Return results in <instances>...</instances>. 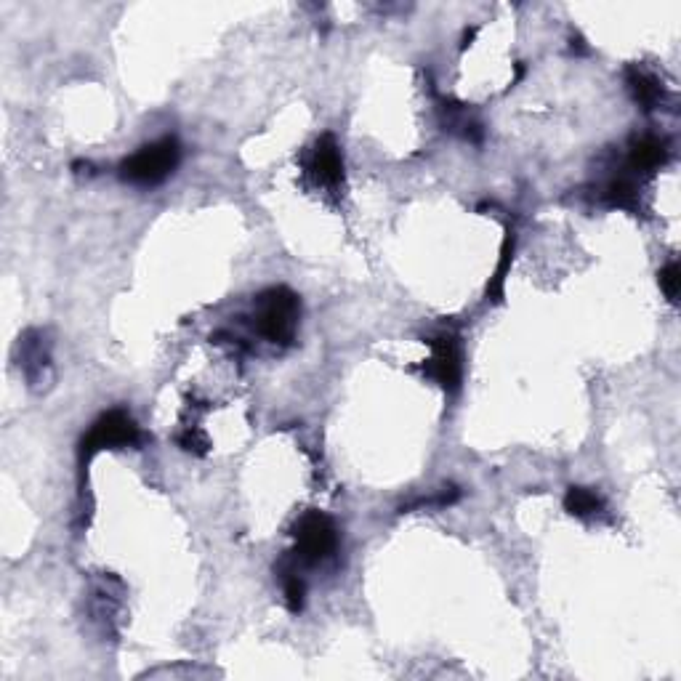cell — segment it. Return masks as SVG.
Wrapping results in <instances>:
<instances>
[{
    "instance_id": "8fae6325",
    "label": "cell",
    "mask_w": 681,
    "mask_h": 681,
    "mask_svg": "<svg viewBox=\"0 0 681 681\" xmlns=\"http://www.w3.org/2000/svg\"><path fill=\"white\" fill-rule=\"evenodd\" d=\"M604 197H607V203L612 208H623V211L631 213L639 211V187L631 179H626V176L612 179L607 184V189H604Z\"/></svg>"
},
{
    "instance_id": "52a82bcc",
    "label": "cell",
    "mask_w": 681,
    "mask_h": 681,
    "mask_svg": "<svg viewBox=\"0 0 681 681\" xmlns=\"http://www.w3.org/2000/svg\"><path fill=\"white\" fill-rule=\"evenodd\" d=\"M309 171L325 187H338L344 181V155H341L336 136L325 134L317 139L312 149V160H309Z\"/></svg>"
},
{
    "instance_id": "3957f363",
    "label": "cell",
    "mask_w": 681,
    "mask_h": 681,
    "mask_svg": "<svg viewBox=\"0 0 681 681\" xmlns=\"http://www.w3.org/2000/svg\"><path fill=\"white\" fill-rule=\"evenodd\" d=\"M141 442V431L136 421L126 410H110L99 415L94 426L83 434L78 445L80 469H86L91 458L102 450H123V447H136Z\"/></svg>"
},
{
    "instance_id": "7c38bea8",
    "label": "cell",
    "mask_w": 681,
    "mask_h": 681,
    "mask_svg": "<svg viewBox=\"0 0 681 681\" xmlns=\"http://www.w3.org/2000/svg\"><path fill=\"white\" fill-rule=\"evenodd\" d=\"M511 259H514V232H506V240L501 245V259H498L493 280L487 285V301H493V304L503 301V285H506V274L511 269Z\"/></svg>"
},
{
    "instance_id": "7a4b0ae2",
    "label": "cell",
    "mask_w": 681,
    "mask_h": 681,
    "mask_svg": "<svg viewBox=\"0 0 681 681\" xmlns=\"http://www.w3.org/2000/svg\"><path fill=\"white\" fill-rule=\"evenodd\" d=\"M181 163V144L173 136L157 139L152 144H144L136 149L134 155L120 163L118 173L126 184L136 187H157L171 176Z\"/></svg>"
},
{
    "instance_id": "8992f818",
    "label": "cell",
    "mask_w": 681,
    "mask_h": 681,
    "mask_svg": "<svg viewBox=\"0 0 681 681\" xmlns=\"http://www.w3.org/2000/svg\"><path fill=\"white\" fill-rule=\"evenodd\" d=\"M19 349H22V370L32 389H43L54 381V370H51V344L43 330H27L19 338Z\"/></svg>"
},
{
    "instance_id": "4fadbf2b",
    "label": "cell",
    "mask_w": 681,
    "mask_h": 681,
    "mask_svg": "<svg viewBox=\"0 0 681 681\" xmlns=\"http://www.w3.org/2000/svg\"><path fill=\"white\" fill-rule=\"evenodd\" d=\"M282 588H285V604L293 615L304 610V583L296 575V570L282 572Z\"/></svg>"
},
{
    "instance_id": "5b68a950",
    "label": "cell",
    "mask_w": 681,
    "mask_h": 681,
    "mask_svg": "<svg viewBox=\"0 0 681 681\" xmlns=\"http://www.w3.org/2000/svg\"><path fill=\"white\" fill-rule=\"evenodd\" d=\"M431 349V357L426 360L423 370L426 376L434 378L445 392H458L463 381V354H461V341L453 333H442V336H434L426 341Z\"/></svg>"
},
{
    "instance_id": "ba28073f",
    "label": "cell",
    "mask_w": 681,
    "mask_h": 681,
    "mask_svg": "<svg viewBox=\"0 0 681 681\" xmlns=\"http://www.w3.org/2000/svg\"><path fill=\"white\" fill-rule=\"evenodd\" d=\"M668 163V144L660 136H642L628 149V171L650 176Z\"/></svg>"
},
{
    "instance_id": "2e32d148",
    "label": "cell",
    "mask_w": 681,
    "mask_h": 681,
    "mask_svg": "<svg viewBox=\"0 0 681 681\" xmlns=\"http://www.w3.org/2000/svg\"><path fill=\"white\" fill-rule=\"evenodd\" d=\"M445 110L450 112V115H458L461 112V104H455V102H445ZM453 126H458V128H463L461 134H463V139H469V141H482V126H479L477 120H469V118H463V120H455Z\"/></svg>"
},
{
    "instance_id": "30bf717a",
    "label": "cell",
    "mask_w": 681,
    "mask_h": 681,
    "mask_svg": "<svg viewBox=\"0 0 681 681\" xmlns=\"http://www.w3.org/2000/svg\"><path fill=\"white\" fill-rule=\"evenodd\" d=\"M564 511H570L572 517L578 519H591L596 514H602L604 501L588 487H570L564 493Z\"/></svg>"
},
{
    "instance_id": "9c48e42d",
    "label": "cell",
    "mask_w": 681,
    "mask_h": 681,
    "mask_svg": "<svg viewBox=\"0 0 681 681\" xmlns=\"http://www.w3.org/2000/svg\"><path fill=\"white\" fill-rule=\"evenodd\" d=\"M626 86L634 96V102L642 107L644 112L658 110L663 104V86L658 83L655 75H650L647 70H642L639 64H631L626 70Z\"/></svg>"
},
{
    "instance_id": "277c9868",
    "label": "cell",
    "mask_w": 681,
    "mask_h": 681,
    "mask_svg": "<svg viewBox=\"0 0 681 681\" xmlns=\"http://www.w3.org/2000/svg\"><path fill=\"white\" fill-rule=\"evenodd\" d=\"M293 559L306 567L322 564L338 551V527L336 522L322 511H306L304 517L293 525Z\"/></svg>"
},
{
    "instance_id": "6da1fadb",
    "label": "cell",
    "mask_w": 681,
    "mask_h": 681,
    "mask_svg": "<svg viewBox=\"0 0 681 681\" xmlns=\"http://www.w3.org/2000/svg\"><path fill=\"white\" fill-rule=\"evenodd\" d=\"M301 320V298L285 285L269 288L256 296V330L269 344L290 346L296 341Z\"/></svg>"
},
{
    "instance_id": "5bb4252c",
    "label": "cell",
    "mask_w": 681,
    "mask_h": 681,
    "mask_svg": "<svg viewBox=\"0 0 681 681\" xmlns=\"http://www.w3.org/2000/svg\"><path fill=\"white\" fill-rule=\"evenodd\" d=\"M658 282H660V290H663V296L668 298V304L676 306V301H679V288H681L679 261H668L666 267L658 272Z\"/></svg>"
},
{
    "instance_id": "9a60e30c",
    "label": "cell",
    "mask_w": 681,
    "mask_h": 681,
    "mask_svg": "<svg viewBox=\"0 0 681 681\" xmlns=\"http://www.w3.org/2000/svg\"><path fill=\"white\" fill-rule=\"evenodd\" d=\"M176 442H179V447L184 453L192 455H205L208 453V447H211L208 437H205L203 431H197L195 426H189L187 431H181L179 437H176Z\"/></svg>"
}]
</instances>
